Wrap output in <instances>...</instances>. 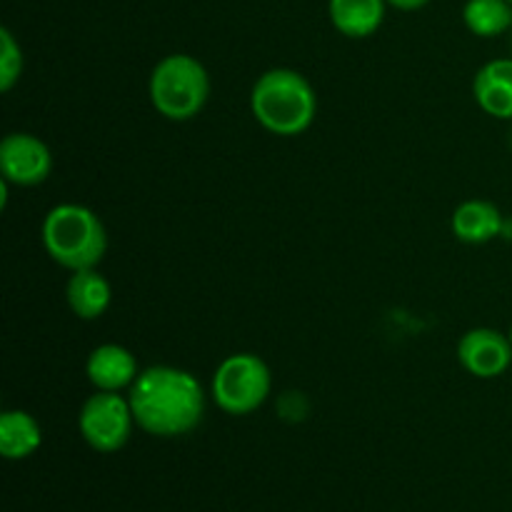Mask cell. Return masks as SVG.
Segmentation results:
<instances>
[{"label":"cell","instance_id":"6da1fadb","mask_svg":"<svg viewBox=\"0 0 512 512\" xmlns=\"http://www.w3.org/2000/svg\"><path fill=\"white\" fill-rule=\"evenodd\" d=\"M135 425L155 438H180L198 428L205 413L203 385L173 365L145 368L130 385Z\"/></svg>","mask_w":512,"mask_h":512},{"label":"cell","instance_id":"7a4b0ae2","mask_svg":"<svg viewBox=\"0 0 512 512\" xmlns=\"http://www.w3.org/2000/svg\"><path fill=\"white\" fill-rule=\"evenodd\" d=\"M250 110L268 133L293 138L313 125L318 98L313 85L298 70L273 68L255 80Z\"/></svg>","mask_w":512,"mask_h":512},{"label":"cell","instance_id":"3957f363","mask_svg":"<svg viewBox=\"0 0 512 512\" xmlns=\"http://www.w3.org/2000/svg\"><path fill=\"white\" fill-rule=\"evenodd\" d=\"M45 250L68 270H88L103 260L108 235L98 215L85 205L63 203L48 210L40 230Z\"/></svg>","mask_w":512,"mask_h":512},{"label":"cell","instance_id":"277c9868","mask_svg":"<svg viewBox=\"0 0 512 512\" xmlns=\"http://www.w3.org/2000/svg\"><path fill=\"white\" fill-rule=\"evenodd\" d=\"M150 103L163 118L183 123L195 118L210 98L208 70L193 55L175 53L160 60L150 73Z\"/></svg>","mask_w":512,"mask_h":512},{"label":"cell","instance_id":"5b68a950","mask_svg":"<svg viewBox=\"0 0 512 512\" xmlns=\"http://www.w3.org/2000/svg\"><path fill=\"white\" fill-rule=\"evenodd\" d=\"M270 368L253 353H235L213 375V400L228 415H250L268 400Z\"/></svg>","mask_w":512,"mask_h":512},{"label":"cell","instance_id":"8992f818","mask_svg":"<svg viewBox=\"0 0 512 512\" xmlns=\"http://www.w3.org/2000/svg\"><path fill=\"white\" fill-rule=\"evenodd\" d=\"M135 415L130 400L120 393L98 390L83 403L78 415V428L85 443L95 453H118L125 448L133 433Z\"/></svg>","mask_w":512,"mask_h":512},{"label":"cell","instance_id":"52a82bcc","mask_svg":"<svg viewBox=\"0 0 512 512\" xmlns=\"http://www.w3.org/2000/svg\"><path fill=\"white\" fill-rule=\"evenodd\" d=\"M53 170L48 145L30 133H10L0 143V173L8 185H40Z\"/></svg>","mask_w":512,"mask_h":512},{"label":"cell","instance_id":"ba28073f","mask_svg":"<svg viewBox=\"0 0 512 512\" xmlns=\"http://www.w3.org/2000/svg\"><path fill=\"white\" fill-rule=\"evenodd\" d=\"M458 360L475 378H498L512 368V343L495 328H473L460 338Z\"/></svg>","mask_w":512,"mask_h":512},{"label":"cell","instance_id":"9c48e42d","mask_svg":"<svg viewBox=\"0 0 512 512\" xmlns=\"http://www.w3.org/2000/svg\"><path fill=\"white\" fill-rule=\"evenodd\" d=\"M85 375L95 390H108V393H120L123 388L138 380V360L128 348L118 343L98 345L88 355L85 363Z\"/></svg>","mask_w":512,"mask_h":512},{"label":"cell","instance_id":"30bf717a","mask_svg":"<svg viewBox=\"0 0 512 512\" xmlns=\"http://www.w3.org/2000/svg\"><path fill=\"white\" fill-rule=\"evenodd\" d=\"M475 103L498 120H512V58L490 60L475 73Z\"/></svg>","mask_w":512,"mask_h":512},{"label":"cell","instance_id":"8fae6325","mask_svg":"<svg viewBox=\"0 0 512 512\" xmlns=\"http://www.w3.org/2000/svg\"><path fill=\"white\" fill-rule=\"evenodd\" d=\"M503 230V213L490 200H468L453 213L455 238L470 245H483L498 238Z\"/></svg>","mask_w":512,"mask_h":512},{"label":"cell","instance_id":"7c38bea8","mask_svg":"<svg viewBox=\"0 0 512 512\" xmlns=\"http://www.w3.org/2000/svg\"><path fill=\"white\" fill-rule=\"evenodd\" d=\"M65 298H68L70 310L80 320H98L108 310L113 290L95 268L75 270L68 280V288H65Z\"/></svg>","mask_w":512,"mask_h":512},{"label":"cell","instance_id":"4fadbf2b","mask_svg":"<svg viewBox=\"0 0 512 512\" xmlns=\"http://www.w3.org/2000/svg\"><path fill=\"white\" fill-rule=\"evenodd\" d=\"M388 0H330V20L348 38H368L383 25Z\"/></svg>","mask_w":512,"mask_h":512},{"label":"cell","instance_id":"5bb4252c","mask_svg":"<svg viewBox=\"0 0 512 512\" xmlns=\"http://www.w3.org/2000/svg\"><path fill=\"white\" fill-rule=\"evenodd\" d=\"M43 445L40 423L25 410H5L0 415V455L5 460H25Z\"/></svg>","mask_w":512,"mask_h":512},{"label":"cell","instance_id":"9a60e30c","mask_svg":"<svg viewBox=\"0 0 512 512\" xmlns=\"http://www.w3.org/2000/svg\"><path fill=\"white\" fill-rule=\"evenodd\" d=\"M463 20L473 35L495 38L512 30V5L508 0H468Z\"/></svg>","mask_w":512,"mask_h":512},{"label":"cell","instance_id":"2e32d148","mask_svg":"<svg viewBox=\"0 0 512 512\" xmlns=\"http://www.w3.org/2000/svg\"><path fill=\"white\" fill-rule=\"evenodd\" d=\"M23 73V50L8 28L0 30V90L8 93Z\"/></svg>","mask_w":512,"mask_h":512},{"label":"cell","instance_id":"e0dca14e","mask_svg":"<svg viewBox=\"0 0 512 512\" xmlns=\"http://www.w3.org/2000/svg\"><path fill=\"white\" fill-rule=\"evenodd\" d=\"M428 3L430 0H388V5H393L398 10H418Z\"/></svg>","mask_w":512,"mask_h":512},{"label":"cell","instance_id":"ac0fdd59","mask_svg":"<svg viewBox=\"0 0 512 512\" xmlns=\"http://www.w3.org/2000/svg\"><path fill=\"white\" fill-rule=\"evenodd\" d=\"M508 338H510V343H512V325H510V333H508Z\"/></svg>","mask_w":512,"mask_h":512},{"label":"cell","instance_id":"d6986e66","mask_svg":"<svg viewBox=\"0 0 512 512\" xmlns=\"http://www.w3.org/2000/svg\"><path fill=\"white\" fill-rule=\"evenodd\" d=\"M510 148H512V135H510Z\"/></svg>","mask_w":512,"mask_h":512},{"label":"cell","instance_id":"ffe728a7","mask_svg":"<svg viewBox=\"0 0 512 512\" xmlns=\"http://www.w3.org/2000/svg\"><path fill=\"white\" fill-rule=\"evenodd\" d=\"M508 3H510V5H512V0H508Z\"/></svg>","mask_w":512,"mask_h":512}]
</instances>
